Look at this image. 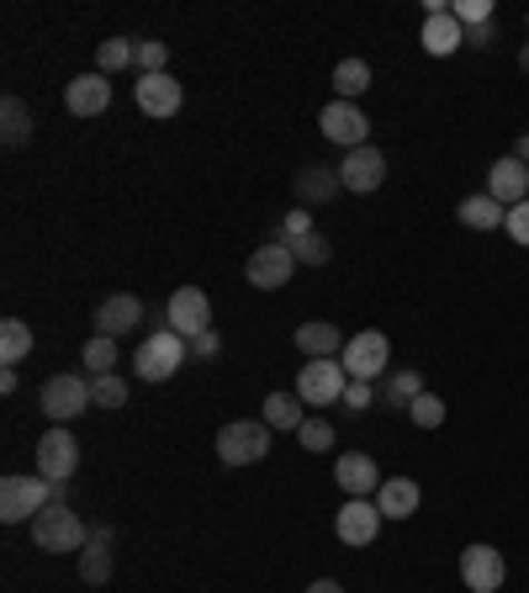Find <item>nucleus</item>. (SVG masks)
Instances as JSON below:
<instances>
[{
    "label": "nucleus",
    "instance_id": "obj_12",
    "mask_svg": "<svg viewBox=\"0 0 529 593\" xmlns=\"http://www.w3.org/2000/svg\"><path fill=\"white\" fill-rule=\"evenodd\" d=\"M508 577V562L498 546H487V541H477V546L461 551V583L466 593H498Z\"/></svg>",
    "mask_w": 529,
    "mask_h": 593
},
{
    "label": "nucleus",
    "instance_id": "obj_1",
    "mask_svg": "<svg viewBox=\"0 0 529 593\" xmlns=\"http://www.w3.org/2000/svg\"><path fill=\"white\" fill-rule=\"evenodd\" d=\"M32 541H38V551H48V556H80V551L90 546V525L74 514L69 504H48L38 520H32Z\"/></svg>",
    "mask_w": 529,
    "mask_h": 593
},
{
    "label": "nucleus",
    "instance_id": "obj_15",
    "mask_svg": "<svg viewBox=\"0 0 529 593\" xmlns=\"http://www.w3.org/2000/svg\"><path fill=\"white\" fill-rule=\"evenodd\" d=\"M333 483L345 487L350 498H371V493H376L381 483H387V477L376 472V462L366 456V451H345V456L333 462Z\"/></svg>",
    "mask_w": 529,
    "mask_h": 593
},
{
    "label": "nucleus",
    "instance_id": "obj_36",
    "mask_svg": "<svg viewBox=\"0 0 529 593\" xmlns=\"http://www.w3.org/2000/svg\"><path fill=\"white\" fill-rule=\"evenodd\" d=\"M308 234H318V228H312V213L308 207H297V213H287V218H281V228H276V239L287 244H297V239H308Z\"/></svg>",
    "mask_w": 529,
    "mask_h": 593
},
{
    "label": "nucleus",
    "instance_id": "obj_44",
    "mask_svg": "<svg viewBox=\"0 0 529 593\" xmlns=\"http://www.w3.org/2000/svg\"><path fill=\"white\" fill-rule=\"evenodd\" d=\"M90 546H111V530L107 525H90Z\"/></svg>",
    "mask_w": 529,
    "mask_h": 593
},
{
    "label": "nucleus",
    "instance_id": "obj_16",
    "mask_svg": "<svg viewBox=\"0 0 529 593\" xmlns=\"http://www.w3.org/2000/svg\"><path fill=\"white\" fill-rule=\"evenodd\" d=\"M143 324V303L132 297V291H111L107 303L96 308V334H107V339H122Z\"/></svg>",
    "mask_w": 529,
    "mask_h": 593
},
{
    "label": "nucleus",
    "instance_id": "obj_10",
    "mask_svg": "<svg viewBox=\"0 0 529 593\" xmlns=\"http://www.w3.org/2000/svg\"><path fill=\"white\" fill-rule=\"evenodd\" d=\"M345 387H350V372H345L339 360H308V366L297 372V397H302V403H312V408H329V403H339V397H345Z\"/></svg>",
    "mask_w": 529,
    "mask_h": 593
},
{
    "label": "nucleus",
    "instance_id": "obj_33",
    "mask_svg": "<svg viewBox=\"0 0 529 593\" xmlns=\"http://www.w3.org/2000/svg\"><path fill=\"white\" fill-rule=\"evenodd\" d=\"M90 397H96V408H122V403H128V382L117 372L90 376Z\"/></svg>",
    "mask_w": 529,
    "mask_h": 593
},
{
    "label": "nucleus",
    "instance_id": "obj_45",
    "mask_svg": "<svg viewBox=\"0 0 529 593\" xmlns=\"http://www.w3.org/2000/svg\"><path fill=\"white\" fill-rule=\"evenodd\" d=\"M308 593H345V589H339L333 577H318V583H308Z\"/></svg>",
    "mask_w": 529,
    "mask_h": 593
},
{
    "label": "nucleus",
    "instance_id": "obj_24",
    "mask_svg": "<svg viewBox=\"0 0 529 593\" xmlns=\"http://www.w3.org/2000/svg\"><path fill=\"white\" fill-rule=\"evenodd\" d=\"M302 408H308V403H302L297 393H270V397H264V408H260V418L270 424V429H291V435H297V429L308 424Z\"/></svg>",
    "mask_w": 529,
    "mask_h": 593
},
{
    "label": "nucleus",
    "instance_id": "obj_47",
    "mask_svg": "<svg viewBox=\"0 0 529 593\" xmlns=\"http://www.w3.org/2000/svg\"><path fill=\"white\" fill-rule=\"evenodd\" d=\"M519 69H525V75H529V43L519 48Z\"/></svg>",
    "mask_w": 529,
    "mask_h": 593
},
{
    "label": "nucleus",
    "instance_id": "obj_40",
    "mask_svg": "<svg viewBox=\"0 0 529 593\" xmlns=\"http://www.w3.org/2000/svg\"><path fill=\"white\" fill-rule=\"evenodd\" d=\"M503 228H508V239H513V244H529V201H519V207H508Z\"/></svg>",
    "mask_w": 529,
    "mask_h": 593
},
{
    "label": "nucleus",
    "instance_id": "obj_26",
    "mask_svg": "<svg viewBox=\"0 0 529 593\" xmlns=\"http://www.w3.org/2000/svg\"><path fill=\"white\" fill-rule=\"evenodd\" d=\"M456 218L466 223V228H477V234H487V228H498V223L508 218V207L498 197H487V191H477V197H466L461 207H456Z\"/></svg>",
    "mask_w": 529,
    "mask_h": 593
},
{
    "label": "nucleus",
    "instance_id": "obj_31",
    "mask_svg": "<svg viewBox=\"0 0 529 593\" xmlns=\"http://www.w3.org/2000/svg\"><path fill=\"white\" fill-rule=\"evenodd\" d=\"M80 360H86V372H90V376L117 372V339H107V334H96V339L86 345V355H80Z\"/></svg>",
    "mask_w": 529,
    "mask_h": 593
},
{
    "label": "nucleus",
    "instance_id": "obj_5",
    "mask_svg": "<svg viewBox=\"0 0 529 593\" xmlns=\"http://www.w3.org/2000/svg\"><path fill=\"white\" fill-rule=\"evenodd\" d=\"M38 408H43V418H53V424H74L86 408H96V397H90V376H74V372L48 376L43 393H38Z\"/></svg>",
    "mask_w": 529,
    "mask_h": 593
},
{
    "label": "nucleus",
    "instance_id": "obj_14",
    "mask_svg": "<svg viewBox=\"0 0 529 593\" xmlns=\"http://www.w3.org/2000/svg\"><path fill=\"white\" fill-rule=\"evenodd\" d=\"M339 180H345V191H355V197H371L376 186L387 180V155H381L376 144L350 149V155H345V165H339Z\"/></svg>",
    "mask_w": 529,
    "mask_h": 593
},
{
    "label": "nucleus",
    "instance_id": "obj_42",
    "mask_svg": "<svg viewBox=\"0 0 529 593\" xmlns=\"http://www.w3.org/2000/svg\"><path fill=\"white\" fill-rule=\"evenodd\" d=\"M191 350L201 355V360H212V355H222V339H218V329H207V334H197L191 339Z\"/></svg>",
    "mask_w": 529,
    "mask_h": 593
},
{
    "label": "nucleus",
    "instance_id": "obj_4",
    "mask_svg": "<svg viewBox=\"0 0 529 593\" xmlns=\"http://www.w3.org/2000/svg\"><path fill=\"white\" fill-rule=\"evenodd\" d=\"M270 456V424L264 418H233L218 429V462L222 466H254Z\"/></svg>",
    "mask_w": 529,
    "mask_h": 593
},
{
    "label": "nucleus",
    "instance_id": "obj_7",
    "mask_svg": "<svg viewBox=\"0 0 529 593\" xmlns=\"http://www.w3.org/2000/svg\"><path fill=\"white\" fill-rule=\"evenodd\" d=\"M164 329H176L180 339H197L212 329V303L201 286H176L170 303H164Z\"/></svg>",
    "mask_w": 529,
    "mask_h": 593
},
{
    "label": "nucleus",
    "instance_id": "obj_11",
    "mask_svg": "<svg viewBox=\"0 0 529 593\" xmlns=\"http://www.w3.org/2000/svg\"><path fill=\"white\" fill-rule=\"evenodd\" d=\"M74 466H80V439H74V429L53 424V429L38 439V477H48V483H69Z\"/></svg>",
    "mask_w": 529,
    "mask_h": 593
},
{
    "label": "nucleus",
    "instance_id": "obj_8",
    "mask_svg": "<svg viewBox=\"0 0 529 593\" xmlns=\"http://www.w3.org/2000/svg\"><path fill=\"white\" fill-rule=\"evenodd\" d=\"M318 128H323V138L339 144L345 155L371 144V122H366V111L355 107V101H329V107L318 111Z\"/></svg>",
    "mask_w": 529,
    "mask_h": 593
},
{
    "label": "nucleus",
    "instance_id": "obj_25",
    "mask_svg": "<svg viewBox=\"0 0 529 593\" xmlns=\"http://www.w3.org/2000/svg\"><path fill=\"white\" fill-rule=\"evenodd\" d=\"M0 138H6V149H27L32 144V111H27V101L22 96H6L0 101Z\"/></svg>",
    "mask_w": 529,
    "mask_h": 593
},
{
    "label": "nucleus",
    "instance_id": "obj_3",
    "mask_svg": "<svg viewBox=\"0 0 529 593\" xmlns=\"http://www.w3.org/2000/svg\"><path fill=\"white\" fill-rule=\"evenodd\" d=\"M48 504H59V483H48V477H6L0 483V520L6 525H22V520H38Z\"/></svg>",
    "mask_w": 529,
    "mask_h": 593
},
{
    "label": "nucleus",
    "instance_id": "obj_27",
    "mask_svg": "<svg viewBox=\"0 0 529 593\" xmlns=\"http://www.w3.org/2000/svg\"><path fill=\"white\" fill-rule=\"evenodd\" d=\"M333 90H339V101L366 96V90H371V65H366V59H339V65H333Z\"/></svg>",
    "mask_w": 529,
    "mask_h": 593
},
{
    "label": "nucleus",
    "instance_id": "obj_48",
    "mask_svg": "<svg viewBox=\"0 0 529 593\" xmlns=\"http://www.w3.org/2000/svg\"><path fill=\"white\" fill-rule=\"evenodd\" d=\"M525 27H529V17H525Z\"/></svg>",
    "mask_w": 529,
    "mask_h": 593
},
{
    "label": "nucleus",
    "instance_id": "obj_18",
    "mask_svg": "<svg viewBox=\"0 0 529 593\" xmlns=\"http://www.w3.org/2000/svg\"><path fill=\"white\" fill-rule=\"evenodd\" d=\"M64 107L74 111V117H101V111L111 107V80L96 75V69H90V75H74L64 86Z\"/></svg>",
    "mask_w": 529,
    "mask_h": 593
},
{
    "label": "nucleus",
    "instance_id": "obj_34",
    "mask_svg": "<svg viewBox=\"0 0 529 593\" xmlns=\"http://www.w3.org/2000/svg\"><path fill=\"white\" fill-rule=\"evenodd\" d=\"M408 418H413L419 429H440V424H445V397L419 393L413 403H408Z\"/></svg>",
    "mask_w": 529,
    "mask_h": 593
},
{
    "label": "nucleus",
    "instance_id": "obj_21",
    "mask_svg": "<svg viewBox=\"0 0 529 593\" xmlns=\"http://www.w3.org/2000/svg\"><path fill=\"white\" fill-rule=\"evenodd\" d=\"M291 191H297L302 207H318V201L339 197V191H345V180H339V170H329V165H302L297 180H291Z\"/></svg>",
    "mask_w": 529,
    "mask_h": 593
},
{
    "label": "nucleus",
    "instance_id": "obj_35",
    "mask_svg": "<svg viewBox=\"0 0 529 593\" xmlns=\"http://www.w3.org/2000/svg\"><path fill=\"white\" fill-rule=\"evenodd\" d=\"M297 445L312 451V456H318V451H333V424L329 418H308V424L297 429Z\"/></svg>",
    "mask_w": 529,
    "mask_h": 593
},
{
    "label": "nucleus",
    "instance_id": "obj_6",
    "mask_svg": "<svg viewBox=\"0 0 529 593\" xmlns=\"http://www.w3.org/2000/svg\"><path fill=\"white\" fill-rule=\"evenodd\" d=\"M339 366L350 372V382H381L387 366H392V339L381 329H360L345 339V355H339Z\"/></svg>",
    "mask_w": 529,
    "mask_h": 593
},
{
    "label": "nucleus",
    "instance_id": "obj_29",
    "mask_svg": "<svg viewBox=\"0 0 529 593\" xmlns=\"http://www.w3.org/2000/svg\"><path fill=\"white\" fill-rule=\"evenodd\" d=\"M27 355H32V329H27L22 318H6L0 324V360L17 372V360H27Z\"/></svg>",
    "mask_w": 529,
    "mask_h": 593
},
{
    "label": "nucleus",
    "instance_id": "obj_37",
    "mask_svg": "<svg viewBox=\"0 0 529 593\" xmlns=\"http://www.w3.org/2000/svg\"><path fill=\"white\" fill-rule=\"evenodd\" d=\"M291 255H297V265H329V239L323 234H308V239H297L291 244Z\"/></svg>",
    "mask_w": 529,
    "mask_h": 593
},
{
    "label": "nucleus",
    "instance_id": "obj_13",
    "mask_svg": "<svg viewBox=\"0 0 529 593\" xmlns=\"http://www.w3.org/2000/svg\"><path fill=\"white\" fill-rule=\"evenodd\" d=\"M381 508H376V498H350V504L333 514V535L345 541V546H371L376 535H381Z\"/></svg>",
    "mask_w": 529,
    "mask_h": 593
},
{
    "label": "nucleus",
    "instance_id": "obj_30",
    "mask_svg": "<svg viewBox=\"0 0 529 593\" xmlns=\"http://www.w3.org/2000/svg\"><path fill=\"white\" fill-rule=\"evenodd\" d=\"M80 577L90 589H107L111 583V546H86L80 551Z\"/></svg>",
    "mask_w": 529,
    "mask_h": 593
},
{
    "label": "nucleus",
    "instance_id": "obj_38",
    "mask_svg": "<svg viewBox=\"0 0 529 593\" xmlns=\"http://www.w3.org/2000/svg\"><path fill=\"white\" fill-rule=\"evenodd\" d=\"M164 65H170V48L159 43V38L138 43V75H164Z\"/></svg>",
    "mask_w": 529,
    "mask_h": 593
},
{
    "label": "nucleus",
    "instance_id": "obj_32",
    "mask_svg": "<svg viewBox=\"0 0 529 593\" xmlns=\"http://www.w3.org/2000/svg\"><path fill=\"white\" fill-rule=\"evenodd\" d=\"M423 393V376L419 372H397L392 382H387V393H381V403H392V408H402L408 414V403Z\"/></svg>",
    "mask_w": 529,
    "mask_h": 593
},
{
    "label": "nucleus",
    "instance_id": "obj_2",
    "mask_svg": "<svg viewBox=\"0 0 529 593\" xmlns=\"http://www.w3.org/2000/svg\"><path fill=\"white\" fill-rule=\"evenodd\" d=\"M186 355H191V339H180L176 329H159L154 339H143L138 350H132V372L138 382H170V376L186 366Z\"/></svg>",
    "mask_w": 529,
    "mask_h": 593
},
{
    "label": "nucleus",
    "instance_id": "obj_9",
    "mask_svg": "<svg viewBox=\"0 0 529 593\" xmlns=\"http://www.w3.org/2000/svg\"><path fill=\"white\" fill-rule=\"evenodd\" d=\"M291 276H297V255H291L281 239L260 244V249L249 255V265H243V281L254 286V291H276V286H287Z\"/></svg>",
    "mask_w": 529,
    "mask_h": 593
},
{
    "label": "nucleus",
    "instance_id": "obj_23",
    "mask_svg": "<svg viewBox=\"0 0 529 593\" xmlns=\"http://www.w3.org/2000/svg\"><path fill=\"white\" fill-rule=\"evenodd\" d=\"M419 43L435 53V59H445V53H456V48L466 43V27L450 17V11H435V17H423L419 27Z\"/></svg>",
    "mask_w": 529,
    "mask_h": 593
},
{
    "label": "nucleus",
    "instance_id": "obj_19",
    "mask_svg": "<svg viewBox=\"0 0 529 593\" xmlns=\"http://www.w3.org/2000/svg\"><path fill=\"white\" fill-rule=\"evenodd\" d=\"M180 80L164 69V75H138V107L149 111V117H176L180 111Z\"/></svg>",
    "mask_w": 529,
    "mask_h": 593
},
{
    "label": "nucleus",
    "instance_id": "obj_39",
    "mask_svg": "<svg viewBox=\"0 0 529 593\" xmlns=\"http://www.w3.org/2000/svg\"><path fill=\"white\" fill-rule=\"evenodd\" d=\"M450 17H456L461 27H482V22H492V6H487V0H456Z\"/></svg>",
    "mask_w": 529,
    "mask_h": 593
},
{
    "label": "nucleus",
    "instance_id": "obj_17",
    "mask_svg": "<svg viewBox=\"0 0 529 593\" xmlns=\"http://www.w3.org/2000/svg\"><path fill=\"white\" fill-rule=\"evenodd\" d=\"M487 197H498L503 207H519V201H529V165L525 159L503 155L492 170H487Z\"/></svg>",
    "mask_w": 529,
    "mask_h": 593
},
{
    "label": "nucleus",
    "instance_id": "obj_43",
    "mask_svg": "<svg viewBox=\"0 0 529 593\" xmlns=\"http://www.w3.org/2000/svg\"><path fill=\"white\" fill-rule=\"evenodd\" d=\"M466 43H471V48H487V43H492V22H482V27H466Z\"/></svg>",
    "mask_w": 529,
    "mask_h": 593
},
{
    "label": "nucleus",
    "instance_id": "obj_20",
    "mask_svg": "<svg viewBox=\"0 0 529 593\" xmlns=\"http://www.w3.org/2000/svg\"><path fill=\"white\" fill-rule=\"evenodd\" d=\"M423 504V493L413 477H387V483L376 487V508H381V520H413Z\"/></svg>",
    "mask_w": 529,
    "mask_h": 593
},
{
    "label": "nucleus",
    "instance_id": "obj_22",
    "mask_svg": "<svg viewBox=\"0 0 529 593\" xmlns=\"http://www.w3.org/2000/svg\"><path fill=\"white\" fill-rule=\"evenodd\" d=\"M291 345L308 355V360H339L345 355V334L333 329V324H297V334H291Z\"/></svg>",
    "mask_w": 529,
    "mask_h": 593
},
{
    "label": "nucleus",
    "instance_id": "obj_46",
    "mask_svg": "<svg viewBox=\"0 0 529 593\" xmlns=\"http://www.w3.org/2000/svg\"><path fill=\"white\" fill-rule=\"evenodd\" d=\"M513 159H525V165H529V132L519 138V144H513Z\"/></svg>",
    "mask_w": 529,
    "mask_h": 593
},
{
    "label": "nucleus",
    "instance_id": "obj_41",
    "mask_svg": "<svg viewBox=\"0 0 529 593\" xmlns=\"http://www.w3.org/2000/svg\"><path fill=\"white\" fill-rule=\"evenodd\" d=\"M371 397H376V382H350L339 403H345V408H371Z\"/></svg>",
    "mask_w": 529,
    "mask_h": 593
},
{
    "label": "nucleus",
    "instance_id": "obj_28",
    "mask_svg": "<svg viewBox=\"0 0 529 593\" xmlns=\"http://www.w3.org/2000/svg\"><path fill=\"white\" fill-rule=\"evenodd\" d=\"M128 65H138V43L132 38H107V43L96 48V75H122Z\"/></svg>",
    "mask_w": 529,
    "mask_h": 593
}]
</instances>
